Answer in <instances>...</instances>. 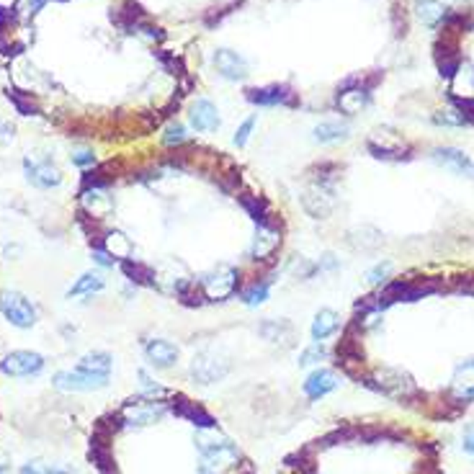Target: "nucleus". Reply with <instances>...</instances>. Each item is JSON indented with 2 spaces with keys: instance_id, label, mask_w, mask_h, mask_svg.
I'll return each mask as SVG.
<instances>
[{
  "instance_id": "nucleus-7",
  "label": "nucleus",
  "mask_w": 474,
  "mask_h": 474,
  "mask_svg": "<svg viewBox=\"0 0 474 474\" xmlns=\"http://www.w3.org/2000/svg\"><path fill=\"white\" fill-rule=\"evenodd\" d=\"M227 372H229V364L222 361V358H217L214 353H198L194 356V361H191V377H194V381H198V384H214V381L224 379Z\"/></svg>"
},
{
  "instance_id": "nucleus-34",
  "label": "nucleus",
  "mask_w": 474,
  "mask_h": 474,
  "mask_svg": "<svg viewBox=\"0 0 474 474\" xmlns=\"http://www.w3.org/2000/svg\"><path fill=\"white\" fill-rule=\"evenodd\" d=\"M163 142H165L168 147H178V144L186 142V129H183V124H178V121H173V124H168L165 137H163Z\"/></svg>"
},
{
  "instance_id": "nucleus-22",
  "label": "nucleus",
  "mask_w": 474,
  "mask_h": 474,
  "mask_svg": "<svg viewBox=\"0 0 474 474\" xmlns=\"http://www.w3.org/2000/svg\"><path fill=\"white\" fill-rule=\"evenodd\" d=\"M258 332H261L266 340H271V343H289L294 335V327L292 323H286V320H263V323L258 325Z\"/></svg>"
},
{
  "instance_id": "nucleus-30",
  "label": "nucleus",
  "mask_w": 474,
  "mask_h": 474,
  "mask_svg": "<svg viewBox=\"0 0 474 474\" xmlns=\"http://www.w3.org/2000/svg\"><path fill=\"white\" fill-rule=\"evenodd\" d=\"M103 248H106L114 258H124V255H129V240L124 235H118V232H114V235L106 237Z\"/></svg>"
},
{
  "instance_id": "nucleus-27",
  "label": "nucleus",
  "mask_w": 474,
  "mask_h": 474,
  "mask_svg": "<svg viewBox=\"0 0 474 474\" xmlns=\"http://www.w3.org/2000/svg\"><path fill=\"white\" fill-rule=\"evenodd\" d=\"M353 245H358L361 250H374L381 245V235L374 227H361L353 232Z\"/></svg>"
},
{
  "instance_id": "nucleus-21",
  "label": "nucleus",
  "mask_w": 474,
  "mask_h": 474,
  "mask_svg": "<svg viewBox=\"0 0 474 474\" xmlns=\"http://www.w3.org/2000/svg\"><path fill=\"white\" fill-rule=\"evenodd\" d=\"M369 103V90L366 88H348V90H340L338 93V109L343 114H358Z\"/></svg>"
},
{
  "instance_id": "nucleus-26",
  "label": "nucleus",
  "mask_w": 474,
  "mask_h": 474,
  "mask_svg": "<svg viewBox=\"0 0 474 474\" xmlns=\"http://www.w3.org/2000/svg\"><path fill=\"white\" fill-rule=\"evenodd\" d=\"M103 289V276L101 273H83V276L70 286L67 297H86V294L101 292Z\"/></svg>"
},
{
  "instance_id": "nucleus-35",
  "label": "nucleus",
  "mask_w": 474,
  "mask_h": 474,
  "mask_svg": "<svg viewBox=\"0 0 474 474\" xmlns=\"http://www.w3.org/2000/svg\"><path fill=\"white\" fill-rule=\"evenodd\" d=\"M140 384H142V397H150V400H155V397L165 395V389L160 387L158 381L152 379L147 372H140Z\"/></svg>"
},
{
  "instance_id": "nucleus-19",
  "label": "nucleus",
  "mask_w": 474,
  "mask_h": 474,
  "mask_svg": "<svg viewBox=\"0 0 474 474\" xmlns=\"http://www.w3.org/2000/svg\"><path fill=\"white\" fill-rule=\"evenodd\" d=\"M340 327V315L338 312H332V309H320L315 315V320H312V327H309V332H312V340H327L330 335H335Z\"/></svg>"
},
{
  "instance_id": "nucleus-14",
  "label": "nucleus",
  "mask_w": 474,
  "mask_h": 474,
  "mask_svg": "<svg viewBox=\"0 0 474 474\" xmlns=\"http://www.w3.org/2000/svg\"><path fill=\"white\" fill-rule=\"evenodd\" d=\"M170 407H173L175 415L186 418L189 423H194L196 428H201V431H212V428L217 426V420H214L212 415H209V412L201 407V405L191 402V400H186V397H175Z\"/></svg>"
},
{
  "instance_id": "nucleus-42",
  "label": "nucleus",
  "mask_w": 474,
  "mask_h": 474,
  "mask_svg": "<svg viewBox=\"0 0 474 474\" xmlns=\"http://www.w3.org/2000/svg\"><path fill=\"white\" fill-rule=\"evenodd\" d=\"M6 469H8V466H6V464H0V474H6Z\"/></svg>"
},
{
  "instance_id": "nucleus-28",
  "label": "nucleus",
  "mask_w": 474,
  "mask_h": 474,
  "mask_svg": "<svg viewBox=\"0 0 474 474\" xmlns=\"http://www.w3.org/2000/svg\"><path fill=\"white\" fill-rule=\"evenodd\" d=\"M124 271H127V276L135 281V284H155V273H152V269H147V266H142V263H132L127 261L124 263Z\"/></svg>"
},
{
  "instance_id": "nucleus-6",
  "label": "nucleus",
  "mask_w": 474,
  "mask_h": 474,
  "mask_svg": "<svg viewBox=\"0 0 474 474\" xmlns=\"http://www.w3.org/2000/svg\"><path fill=\"white\" fill-rule=\"evenodd\" d=\"M109 384V377H98V374H86V372H57L55 374V387L60 392H93V389H103Z\"/></svg>"
},
{
  "instance_id": "nucleus-41",
  "label": "nucleus",
  "mask_w": 474,
  "mask_h": 474,
  "mask_svg": "<svg viewBox=\"0 0 474 474\" xmlns=\"http://www.w3.org/2000/svg\"><path fill=\"white\" fill-rule=\"evenodd\" d=\"M464 451L466 454H474V423L464 428Z\"/></svg>"
},
{
  "instance_id": "nucleus-39",
  "label": "nucleus",
  "mask_w": 474,
  "mask_h": 474,
  "mask_svg": "<svg viewBox=\"0 0 474 474\" xmlns=\"http://www.w3.org/2000/svg\"><path fill=\"white\" fill-rule=\"evenodd\" d=\"M72 163L80 168H88V165H95V155L90 150H78L72 155Z\"/></svg>"
},
{
  "instance_id": "nucleus-16",
  "label": "nucleus",
  "mask_w": 474,
  "mask_h": 474,
  "mask_svg": "<svg viewBox=\"0 0 474 474\" xmlns=\"http://www.w3.org/2000/svg\"><path fill=\"white\" fill-rule=\"evenodd\" d=\"M214 65H217L222 78H227V80H243L248 75L245 57H240L237 52H229V49H219V52L214 55Z\"/></svg>"
},
{
  "instance_id": "nucleus-23",
  "label": "nucleus",
  "mask_w": 474,
  "mask_h": 474,
  "mask_svg": "<svg viewBox=\"0 0 474 474\" xmlns=\"http://www.w3.org/2000/svg\"><path fill=\"white\" fill-rule=\"evenodd\" d=\"M415 13H418V18L426 26H438L441 21H446L449 8L441 6L438 0H418V3H415Z\"/></svg>"
},
{
  "instance_id": "nucleus-8",
  "label": "nucleus",
  "mask_w": 474,
  "mask_h": 474,
  "mask_svg": "<svg viewBox=\"0 0 474 474\" xmlns=\"http://www.w3.org/2000/svg\"><path fill=\"white\" fill-rule=\"evenodd\" d=\"M0 369L11 377H34L44 369V358L34 351H13L0 361Z\"/></svg>"
},
{
  "instance_id": "nucleus-11",
  "label": "nucleus",
  "mask_w": 474,
  "mask_h": 474,
  "mask_svg": "<svg viewBox=\"0 0 474 474\" xmlns=\"http://www.w3.org/2000/svg\"><path fill=\"white\" fill-rule=\"evenodd\" d=\"M302 204L312 217H327L332 212V204H335V196H332L330 183H315L312 189L302 196Z\"/></svg>"
},
{
  "instance_id": "nucleus-40",
  "label": "nucleus",
  "mask_w": 474,
  "mask_h": 474,
  "mask_svg": "<svg viewBox=\"0 0 474 474\" xmlns=\"http://www.w3.org/2000/svg\"><path fill=\"white\" fill-rule=\"evenodd\" d=\"M93 261L98 263V266H103V269L114 266V258H111V253L106 250V248H95V250H93Z\"/></svg>"
},
{
  "instance_id": "nucleus-2",
  "label": "nucleus",
  "mask_w": 474,
  "mask_h": 474,
  "mask_svg": "<svg viewBox=\"0 0 474 474\" xmlns=\"http://www.w3.org/2000/svg\"><path fill=\"white\" fill-rule=\"evenodd\" d=\"M364 384L374 392H381V395L395 397V400L418 397V387H415L412 377L407 372H400V369H379L372 377H364Z\"/></svg>"
},
{
  "instance_id": "nucleus-9",
  "label": "nucleus",
  "mask_w": 474,
  "mask_h": 474,
  "mask_svg": "<svg viewBox=\"0 0 474 474\" xmlns=\"http://www.w3.org/2000/svg\"><path fill=\"white\" fill-rule=\"evenodd\" d=\"M281 245V232L273 222H258V232H255L253 248H250V255L255 261H263L269 255L276 253V248Z\"/></svg>"
},
{
  "instance_id": "nucleus-12",
  "label": "nucleus",
  "mask_w": 474,
  "mask_h": 474,
  "mask_svg": "<svg viewBox=\"0 0 474 474\" xmlns=\"http://www.w3.org/2000/svg\"><path fill=\"white\" fill-rule=\"evenodd\" d=\"M189 121L196 132H217L222 124L217 106H214L212 101H206V98H198V101L191 106Z\"/></svg>"
},
{
  "instance_id": "nucleus-18",
  "label": "nucleus",
  "mask_w": 474,
  "mask_h": 474,
  "mask_svg": "<svg viewBox=\"0 0 474 474\" xmlns=\"http://www.w3.org/2000/svg\"><path fill=\"white\" fill-rule=\"evenodd\" d=\"M248 101L258 103V106H278V103H294V93L286 86L255 88L248 93Z\"/></svg>"
},
{
  "instance_id": "nucleus-10",
  "label": "nucleus",
  "mask_w": 474,
  "mask_h": 474,
  "mask_svg": "<svg viewBox=\"0 0 474 474\" xmlns=\"http://www.w3.org/2000/svg\"><path fill=\"white\" fill-rule=\"evenodd\" d=\"M26 178L36 186V189H55L62 183V175L49 160H24Z\"/></svg>"
},
{
  "instance_id": "nucleus-20",
  "label": "nucleus",
  "mask_w": 474,
  "mask_h": 474,
  "mask_svg": "<svg viewBox=\"0 0 474 474\" xmlns=\"http://www.w3.org/2000/svg\"><path fill=\"white\" fill-rule=\"evenodd\" d=\"M111 356L106 351H93V353L83 356L78 361V372L86 374H98V377H109L111 374Z\"/></svg>"
},
{
  "instance_id": "nucleus-33",
  "label": "nucleus",
  "mask_w": 474,
  "mask_h": 474,
  "mask_svg": "<svg viewBox=\"0 0 474 474\" xmlns=\"http://www.w3.org/2000/svg\"><path fill=\"white\" fill-rule=\"evenodd\" d=\"M389 273H392V263L381 261V263H377V266H374L369 273H366V281H369V284H374V286H381V284H387Z\"/></svg>"
},
{
  "instance_id": "nucleus-38",
  "label": "nucleus",
  "mask_w": 474,
  "mask_h": 474,
  "mask_svg": "<svg viewBox=\"0 0 474 474\" xmlns=\"http://www.w3.org/2000/svg\"><path fill=\"white\" fill-rule=\"evenodd\" d=\"M340 261L335 258L332 253H325L323 258H320V263H317V273H332V271L338 269Z\"/></svg>"
},
{
  "instance_id": "nucleus-15",
  "label": "nucleus",
  "mask_w": 474,
  "mask_h": 474,
  "mask_svg": "<svg viewBox=\"0 0 474 474\" xmlns=\"http://www.w3.org/2000/svg\"><path fill=\"white\" fill-rule=\"evenodd\" d=\"M338 377L330 372V369H317V372H312L307 377V381H304V395L309 397V400H323L325 395H330L332 389H338Z\"/></svg>"
},
{
  "instance_id": "nucleus-1",
  "label": "nucleus",
  "mask_w": 474,
  "mask_h": 474,
  "mask_svg": "<svg viewBox=\"0 0 474 474\" xmlns=\"http://www.w3.org/2000/svg\"><path fill=\"white\" fill-rule=\"evenodd\" d=\"M196 449L204 456V464H201L198 474H217L219 466H235L240 461V449L224 435L196 433Z\"/></svg>"
},
{
  "instance_id": "nucleus-5",
  "label": "nucleus",
  "mask_w": 474,
  "mask_h": 474,
  "mask_svg": "<svg viewBox=\"0 0 474 474\" xmlns=\"http://www.w3.org/2000/svg\"><path fill=\"white\" fill-rule=\"evenodd\" d=\"M237 284H240V273H237V269H229V266H217L212 273L201 276V289H204L209 299L232 297L237 292Z\"/></svg>"
},
{
  "instance_id": "nucleus-17",
  "label": "nucleus",
  "mask_w": 474,
  "mask_h": 474,
  "mask_svg": "<svg viewBox=\"0 0 474 474\" xmlns=\"http://www.w3.org/2000/svg\"><path fill=\"white\" fill-rule=\"evenodd\" d=\"M431 158L438 163V165L449 168V170H456V173H466V175H474V163L466 158L464 152L456 150V147H435L431 152Z\"/></svg>"
},
{
  "instance_id": "nucleus-37",
  "label": "nucleus",
  "mask_w": 474,
  "mask_h": 474,
  "mask_svg": "<svg viewBox=\"0 0 474 474\" xmlns=\"http://www.w3.org/2000/svg\"><path fill=\"white\" fill-rule=\"evenodd\" d=\"M253 129H255V116L245 118V121H243V127L235 132V144H237V147H245L248 140H250V135H253Z\"/></svg>"
},
{
  "instance_id": "nucleus-36",
  "label": "nucleus",
  "mask_w": 474,
  "mask_h": 474,
  "mask_svg": "<svg viewBox=\"0 0 474 474\" xmlns=\"http://www.w3.org/2000/svg\"><path fill=\"white\" fill-rule=\"evenodd\" d=\"M435 121L438 124H446V127H464L466 124V118H464V114L461 111H441L438 116H435Z\"/></svg>"
},
{
  "instance_id": "nucleus-25",
  "label": "nucleus",
  "mask_w": 474,
  "mask_h": 474,
  "mask_svg": "<svg viewBox=\"0 0 474 474\" xmlns=\"http://www.w3.org/2000/svg\"><path fill=\"white\" fill-rule=\"evenodd\" d=\"M271 284H273V278H258V281H253L248 289L240 292V302H243L245 307H258V304H263V302L269 299Z\"/></svg>"
},
{
  "instance_id": "nucleus-31",
  "label": "nucleus",
  "mask_w": 474,
  "mask_h": 474,
  "mask_svg": "<svg viewBox=\"0 0 474 474\" xmlns=\"http://www.w3.org/2000/svg\"><path fill=\"white\" fill-rule=\"evenodd\" d=\"M289 271H292L294 276L302 278V281H307V278H312L317 273V263L307 261V258H294L292 263H289Z\"/></svg>"
},
{
  "instance_id": "nucleus-32",
  "label": "nucleus",
  "mask_w": 474,
  "mask_h": 474,
  "mask_svg": "<svg viewBox=\"0 0 474 474\" xmlns=\"http://www.w3.org/2000/svg\"><path fill=\"white\" fill-rule=\"evenodd\" d=\"M21 474H70L67 469L57 464H44V461H29L21 466Z\"/></svg>"
},
{
  "instance_id": "nucleus-24",
  "label": "nucleus",
  "mask_w": 474,
  "mask_h": 474,
  "mask_svg": "<svg viewBox=\"0 0 474 474\" xmlns=\"http://www.w3.org/2000/svg\"><path fill=\"white\" fill-rule=\"evenodd\" d=\"M312 135H315L317 142H323V144L338 142V140H346L348 137V124L346 121H320V124L312 129Z\"/></svg>"
},
{
  "instance_id": "nucleus-13",
  "label": "nucleus",
  "mask_w": 474,
  "mask_h": 474,
  "mask_svg": "<svg viewBox=\"0 0 474 474\" xmlns=\"http://www.w3.org/2000/svg\"><path fill=\"white\" fill-rule=\"evenodd\" d=\"M144 356L155 369H170L178 361V348L170 340L163 338H150L144 340Z\"/></svg>"
},
{
  "instance_id": "nucleus-29",
  "label": "nucleus",
  "mask_w": 474,
  "mask_h": 474,
  "mask_svg": "<svg viewBox=\"0 0 474 474\" xmlns=\"http://www.w3.org/2000/svg\"><path fill=\"white\" fill-rule=\"evenodd\" d=\"M325 358H327V348H325L320 340H315L312 346H307L304 351H302L299 366H317L320 361H325Z\"/></svg>"
},
{
  "instance_id": "nucleus-3",
  "label": "nucleus",
  "mask_w": 474,
  "mask_h": 474,
  "mask_svg": "<svg viewBox=\"0 0 474 474\" xmlns=\"http://www.w3.org/2000/svg\"><path fill=\"white\" fill-rule=\"evenodd\" d=\"M165 405L158 402V400H150V397H137V400H129L118 418H121V426L127 428H144L150 423H158L163 415H165Z\"/></svg>"
},
{
  "instance_id": "nucleus-4",
  "label": "nucleus",
  "mask_w": 474,
  "mask_h": 474,
  "mask_svg": "<svg viewBox=\"0 0 474 474\" xmlns=\"http://www.w3.org/2000/svg\"><path fill=\"white\" fill-rule=\"evenodd\" d=\"M0 312H3V317H6L11 325L24 327V330L36 323V309H34V304L18 292H0Z\"/></svg>"
}]
</instances>
